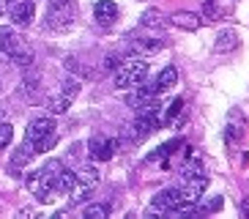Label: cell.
Masks as SVG:
<instances>
[{"label":"cell","instance_id":"cell-1","mask_svg":"<svg viewBox=\"0 0 249 219\" xmlns=\"http://www.w3.org/2000/svg\"><path fill=\"white\" fill-rule=\"evenodd\" d=\"M74 25V3L71 0H47V28L69 30Z\"/></svg>","mask_w":249,"mask_h":219},{"label":"cell","instance_id":"cell-2","mask_svg":"<svg viewBox=\"0 0 249 219\" xmlns=\"http://www.w3.org/2000/svg\"><path fill=\"white\" fill-rule=\"evenodd\" d=\"M148 77V63L142 58H134L129 63H121L115 72V88H134Z\"/></svg>","mask_w":249,"mask_h":219},{"label":"cell","instance_id":"cell-3","mask_svg":"<svg viewBox=\"0 0 249 219\" xmlns=\"http://www.w3.org/2000/svg\"><path fill=\"white\" fill-rule=\"evenodd\" d=\"M28 50V44L22 41V36L14 28H0V52H6L8 58H14L19 52Z\"/></svg>","mask_w":249,"mask_h":219},{"label":"cell","instance_id":"cell-4","mask_svg":"<svg viewBox=\"0 0 249 219\" xmlns=\"http://www.w3.org/2000/svg\"><path fill=\"white\" fill-rule=\"evenodd\" d=\"M8 17H11V22H14V25L25 28V25H30V22H33V17H36V3H33V0H14V3H11V11H8Z\"/></svg>","mask_w":249,"mask_h":219},{"label":"cell","instance_id":"cell-5","mask_svg":"<svg viewBox=\"0 0 249 219\" xmlns=\"http://www.w3.org/2000/svg\"><path fill=\"white\" fill-rule=\"evenodd\" d=\"M186 200V195H183V189H164L159 192V195L151 200V211H159V214H167L173 205L183 203Z\"/></svg>","mask_w":249,"mask_h":219},{"label":"cell","instance_id":"cell-6","mask_svg":"<svg viewBox=\"0 0 249 219\" xmlns=\"http://www.w3.org/2000/svg\"><path fill=\"white\" fill-rule=\"evenodd\" d=\"M52 131H55V121H52V118H36V121H30L28 129H25V140H28V143H38L41 137H47Z\"/></svg>","mask_w":249,"mask_h":219},{"label":"cell","instance_id":"cell-7","mask_svg":"<svg viewBox=\"0 0 249 219\" xmlns=\"http://www.w3.org/2000/svg\"><path fill=\"white\" fill-rule=\"evenodd\" d=\"M118 143H112V140H104V137H90L88 148H90V159H99V162H107L112 159V151H115Z\"/></svg>","mask_w":249,"mask_h":219},{"label":"cell","instance_id":"cell-8","mask_svg":"<svg viewBox=\"0 0 249 219\" xmlns=\"http://www.w3.org/2000/svg\"><path fill=\"white\" fill-rule=\"evenodd\" d=\"M189 181H186V186H183V195H186V200H197L200 195L205 192V186H208V178H205L203 173H195V175H186Z\"/></svg>","mask_w":249,"mask_h":219},{"label":"cell","instance_id":"cell-9","mask_svg":"<svg viewBox=\"0 0 249 219\" xmlns=\"http://www.w3.org/2000/svg\"><path fill=\"white\" fill-rule=\"evenodd\" d=\"M93 17L102 22V25H107V22H112L118 17V6L112 3V0H99V3L93 6Z\"/></svg>","mask_w":249,"mask_h":219},{"label":"cell","instance_id":"cell-10","mask_svg":"<svg viewBox=\"0 0 249 219\" xmlns=\"http://www.w3.org/2000/svg\"><path fill=\"white\" fill-rule=\"evenodd\" d=\"M170 19H173L176 28H183V30H197L200 25H203V19H200L197 14H192V11H176Z\"/></svg>","mask_w":249,"mask_h":219},{"label":"cell","instance_id":"cell-11","mask_svg":"<svg viewBox=\"0 0 249 219\" xmlns=\"http://www.w3.org/2000/svg\"><path fill=\"white\" fill-rule=\"evenodd\" d=\"M156 91L159 93H164V91H170V88L178 82V72H176V66H167V69H161V74L156 77Z\"/></svg>","mask_w":249,"mask_h":219},{"label":"cell","instance_id":"cell-12","mask_svg":"<svg viewBox=\"0 0 249 219\" xmlns=\"http://www.w3.org/2000/svg\"><path fill=\"white\" fill-rule=\"evenodd\" d=\"M77 186V173H71V170H60V175L55 178V192H60V195H69V192Z\"/></svg>","mask_w":249,"mask_h":219},{"label":"cell","instance_id":"cell-13","mask_svg":"<svg viewBox=\"0 0 249 219\" xmlns=\"http://www.w3.org/2000/svg\"><path fill=\"white\" fill-rule=\"evenodd\" d=\"M69 107H71V99L63 96V93H52L50 99H47V110H50L52 115H63Z\"/></svg>","mask_w":249,"mask_h":219},{"label":"cell","instance_id":"cell-14","mask_svg":"<svg viewBox=\"0 0 249 219\" xmlns=\"http://www.w3.org/2000/svg\"><path fill=\"white\" fill-rule=\"evenodd\" d=\"M33 156H36L33 143H28V140H25V146H19V148H17V153L11 156V164H14V167H22V164H28Z\"/></svg>","mask_w":249,"mask_h":219},{"label":"cell","instance_id":"cell-15","mask_svg":"<svg viewBox=\"0 0 249 219\" xmlns=\"http://www.w3.org/2000/svg\"><path fill=\"white\" fill-rule=\"evenodd\" d=\"M77 181L82 183H90V186H96V183L102 181V173L93 167V164H82L80 170H77Z\"/></svg>","mask_w":249,"mask_h":219},{"label":"cell","instance_id":"cell-16","mask_svg":"<svg viewBox=\"0 0 249 219\" xmlns=\"http://www.w3.org/2000/svg\"><path fill=\"white\" fill-rule=\"evenodd\" d=\"M82 217L85 219H107L110 217V205L107 203H90V205H85Z\"/></svg>","mask_w":249,"mask_h":219},{"label":"cell","instance_id":"cell-17","mask_svg":"<svg viewBox=\"0 0 249 219\" xmlns=\"http://www.w3.org/2000/svg\"><path fill=\"white\" fill-rule=\"evenodd\" d=\"M222 205H225V197H222V195L208 197L205 203H200V205H197V208H200V217H205V214H213V211H219Z\"/></svg>","mask_w":249,"mask_h":219},{"label":"cell","instance_id":"cell-18","mask_svg":"<svg viewBox=\"0 0 249 219\" xmlns=\"http://www.w3.org/2000/svg\"><path fill=\"white\" fill-rule=\"evenodd\" d=\"M235 38H238V36H235L233 30H227V33H219V38H216V52H227V50H233L235 44H238Z\"/></svg>","mask_w":249,"mask_h":219},{"label":"cell","instance_id":"cell-19","mask_svg":"<svg viewBox=\"0 0 249 219\" xmlns=\"http://www.w3.org/2000/svg\"><path fill=\"white\" fill-rule=\"evenodd\" d=\"M161 47V41H151V38H137V41L132 44L134 52H156Z\"/></svg>","mask_w":249,"mask_h":219},{"label":"cell","instance_id":"cell-20","mask_svg":"<svg viewBox=\"0 0 249 219\" xmlns=\"http://www.w3.org/2000/svg\"><path fill=\"white\" fill-rule=\"evenodd\" d=\"M60 85H63V88H60V93L69 96V99H74V96L80 93V80H74V77H66Z\"/></svg>","mask_w":249,"mask_h":219},{"label":"cell","instance_id":"cell-21","mask_svg":"<svg viewBox=\"0 0 249 219\" xmlns=\"http://www.w3.org/2000/svg\"><path fill=\"white\" fill-rule=\"evenodd\" d=\"M11 140H14V126L3 121V124H0V148H8Z\"/></svg>","mask_w":249,"mask_h":219},{"label":"cell","instance_id":"cell-22","mask_svg":"<svg viewBox=\"0 0 249 219\" xmlns=\"http://www.w3.org/2000/svg\"><path fill=\"white\" fill-rule=\"evenodd\" d=\"M142 25H145V28H156V25H159L161 22V14H159V8H148L145 14H142Z\"/></svg>","mask_w":249,"mask_h":219},{"label":"cell","instance_id":"cell-23","mask_svg":"<svg viewBox=\"0 0 249 219\" xmlns=\"http://www.w3.org/2000/svg\"><path fill=\"white\" fill-rule=\"evenodd\" d=\"M181 107H183V102H181V99H176V102L170 104V110H167V115L161 118V121H170V118H176L178 112H181Z\"/></svg>","mask_w":249,"mask_h":219},{"label":"cell","instance_id":"cell-24","mask_svg":"<svg viewBox=\"0 0 249 219\" xmlns=\"http://www.w3.org/2000/svg\"><path fill=\"white\" fill-rule=\"evenodd\" d=\"M203 11H205V17H211V19H213V17H219V8H216V0H205V8H203Z\"/></svg>","mask_w":249,"mask_h":219},{"label":"cell","instance_id":"cell-25","mask_svg":"<svg viewBox=\"0 0 249 219\" xmlns=\"http://www.w3.org/2000/svg\"><path fill=\"white\" fill-rule=\"evenodd\" d=\"M6 8H8V0H0V17L6 14Z\"/></svg>","mask_w":249,"mask_h":219},{"label":"cell","instance_id":"cell-26","mask_svg":"<svg viewBox=\"0 0 249 219\" xmlns=\"http://www.w3.org/2000/svg\"><path fill=\"white\" fill-rule=\"evenodd\" d=\"M241 211H244V214H247V217H249V197H247V200H244V203H241Z\"/></svg>","mask_w":249,"mask_h":219},{"label":"cell","instance_id":"cell-27","mask_svg":"<svg viewBox=\"0 0 249 219\" xmlns=\"http://www.w3.org/2000/svg\"><path fill=\"white\" fill-rule=\"evenodd\" d=\"M0 91H3V88H0Z\"/></svg>","mask_w":249,"mask_h":219}]
</instances>
